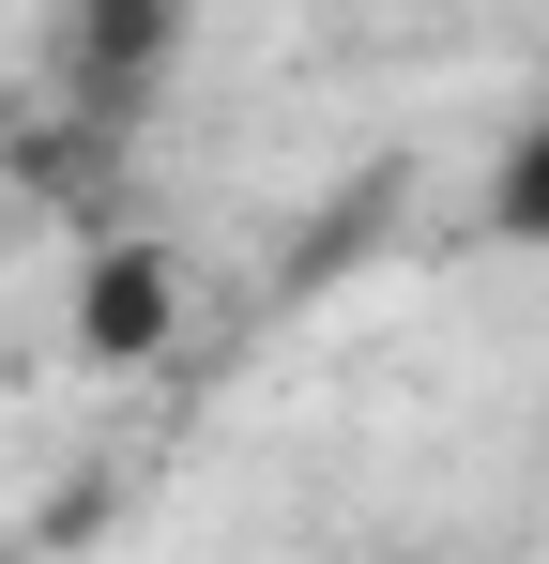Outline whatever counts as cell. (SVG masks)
Segmentation results:
<instances>
[{
    "instance_id": "obj_1",
    "label": "cell",
    "mask_w": 549,
    "mask_h": 564,
    "mask_svg": "<svg viewBox=\"0 0 549 564\" xmlns=\"http://www.w3.org/2000/svg\"><path fill=\"white\" fill-rule=\"evenodd\" d=\"M169 46H183V0H62L46 15V77H62L77 122H138V93L169 77Z\"/></svg>"
},
{
    "instance_id": "obj_2",
    "label": "cell",
    "mask_w": 549,
    "mask_h": 564,
    "mask_svg": "<svg viewBox=\"0 0 549 564\" xmlns=\"http://www.w3.org/2000/svg\"><path fill=\"white\" fill-rule=\"evenodd\" d=\"M169 321H183L169 245H153V229H107V245H92V275H77V351L138 367V351H169Z\"/></svg>"
},
{
    "instance_id": "obj_3",
    "label": "cell",
    "mask_w": 549,
    "mask_h": 564,
    "mask_svg": "<svg viewBox=\"0 0 549 564\" xmlns=\"http://www.w3.org/2000/svg\"><path fill=\"white\" fill-rule=\"evenodd\" d=\"M488 214H504V245H549V107L504 138V169H488Z\"/></svg>"
}]
</instances>
